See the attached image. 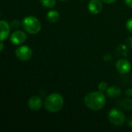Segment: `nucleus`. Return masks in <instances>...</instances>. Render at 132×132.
<instances>
[{"instance_id": "423d86ee", "label": "nucleus", "mask_w": 132, "mask_h": 132, "mask_svg": "<svg viewBox=\"0 0 132 132\" xmlns=\"http://www.w3.org/2000/svg\"><path fill=\"white\" fill-rule=\"evenodd\" d=\"M116 70L121 74H127L131 70V64L126 59H120L116 62Z\"/></svg>"}, {"instance_id": "b1692460", "label": "nucleus", "mask_w": 132, "mask_h": 132, "mask_svg": "<svg viewBox=\"0 0 132 132\" xmlns=\"http://www.w3.org/2000/svg\"><path fill=\"white\" fill-rule=\"evenodd\" d=\"M3 48H4L3 41H1V43H0V50H1V51H2V50H3Z\"/></svg>"}, {"instance_id": "2eb2a0df", "label": "nucleus", "mask_w": 132, "mask_h": 132, "mask_svg": "<svg viewBox=\"0 0 132 132\" xmlns=\"http://www.w3.org/2000/svg\"><path fill=\"white\" fill-rule=\"evenodd\" d=\"M108 88V83L105 82V81H101V82L98 84V89H99V90H101V91H102V92L106 91Z\"/></svg>"}, {"instance_id": "5701e85b", "label": "nucleus", "mask_w": 132, "mask_h": 132, "mask_svg": "<svg viewBox=\"0 0 132 132\" xmlns=\"http://www.w3.org/2000/svg\"><path fill=\"white\" fill-rule=\"evenodd\" d=\"M104 60L106 61H110V60H111V56L110 55H105L104 56Z\"/></svg>"}, {"instance_id": "dca6fc26", "label": "nucleus", "mask_w": 132, "mask_h": 132, "mask_svg": "<svg viewBox=\"0 0 132 132\" xmlns=\"http://www.w3.org/2000/svg\"><path fill=\"white\" fill-rule=\"evenodd\" d=\"M9 24H10L11 29H13L19 28V26H20V22H19V21L18 19H14V20H12Z\"/></svg>"}, {"instance_id": "20e7f679", "label": "nucleus", "mask_w": 132, "mask_h": 132, "mask_svg": "<svg viewBox=\"0 0 132 132\" xmlns=\"http://www.w3.org/2000/svg\"><path fill=\"white\" fill-rule=\"evenodd\" d=\"M108 120L110 123L114 126H122L126 121L124 113L118 108H112L108 112Z\"/></svg>"}, {"instance_id": "39448f33", "label": "nucleus", "mask_w": 132, "mask_h": 132, "mask_svg": "<svg viewBox=\"0 0 132 132\" xmlns=\"http://www.w3.org/2000/svg\"><path fill=\"white\" fill-rule=\"evenodd\" d=\"M15 56L21 61H28L32 56V50L28 46H20L15 50Z\"/></svg>"}, {"instance_id": "6ab92c4d", "label": "nucleus", "mask_w": 132, "mask_h": 132, "mask_svg": "<svg viewBox=\"0 0 132 132\" xmlns=\"http://www.w3.org/2000/svg\"><path fill=\"white\" fill-rule=\"evenodd\" d=\"M125 95L127 97H132V88H128L125 91Z\"/></svg>"}, {"instance_id": "9d476101", "label": "nucleus", "mask_w": 132, "mask_h": 132, "mask_svg": "<svg viewBox=\"0 0 132 132\" xmlns=\"http://www.w3.org/2000/svg\"><path fill=\"white\" fill-rule=\"evenodd\" d=\"M0 29H1V32H0L1 41H4L9 36L10 29H11L10 24H9L5 20L2 19L0 21Z\"/></svg>"}, {"instance_id": "412c9836", "label": "nucleus", "mask_w": 132, "mask_h": 132, "mask_svg": "<svg viewBox=\"0 0 132 132\" xmlns=\"http://www.w3.org/2000/svg\"><path fill=\"white\" fill-rule=\"evenodd\" d=\"M125 2L128 6H129L130 8L132 9V0H125Z\"/></svg>"}, {"instance_id": "0eeeda50", "label": "nucleus", "mask_w": 132, "mask_h": 132, "mask_svg": "<svg viewBox=\"0 0 132 132\" xmlns=\"http://www.w3.org/2000/svg\"><path fill=\"white\" fill-rule=\"evenodd\" d=\"M26 40V34L22 30H15L10 36V42L14 45L22 44Z\"/></svg>"}, {"instance_id": "f3484780", "label": "nucleus", "mask_w": 132, "mask_h": 132, "mask_svg": "<svg viewBox=\"0 0 132 132\" xmlns=\"http://www.w3.org/2000/svg\"><path fill=\"white\" fill-rule=\"evenodd\" d=\"M126 28L130 32L132 33V18L127 20V22H126Z\"/></svg>"}, {"instance_id": "f03ea898", "label": "nucleus", "mask_w": 132, "mask_h": 132, "mask_svg": "<svg viewBox=\"0 0 132 132\" xmlns=\"http://www.w3.org/2000/svg\"><path fill=\"white\" fill-rule=\"evenodd\" d=\"M64 104V99L59 93H53L48 95L44 101V107L46 111L51 113L60 111Z\"/></svg>"}, {"instance_id": "7ed1b4c3", "label": "nucleus", "mask_w": 132, "mask_h": 132, "mask_svg": "<svg viewBox=\"0 0 132 132\" xmlns=\"http://www.w3.org/2000/svg\"><path fill=\"white\" fill-rule=\"evenodd\" d=\"M22 26L26 32L32 35L37 34L41 30V22L37 18L32 15L25 17L22 21Z\"/></svg>"}, {"instance_id": "a211bd4d", "label": "nucleus", "mask_w": 132, "mask_h": 132, "mask_svg": "<svg viewBox=\"0 0 132 132\" xmlns=\"http://www.w3.org/2000/svg\"><path fill=\"white\" fill-rule=\"evenodd\" d=\"M126 45L130 47V48H132V36L131 37H128L126 40Z\"/></svg>"}, {"instance_id": "4468645a", "label": "nucleus", "mask_w": 132, "mask_h": 132, "mask_svg": "<svg viewBox=\"0 0 132 132\" xmlns=\"http://www.w3.org/2000/svg\"><path fill=\"white\" fill-rule=\"evenodd\" d=\"M39 1L44 7L48 9L53 8L56 4V0H39Z\"/></svg>"}, {"instance_id": "f8f14e48", "label": "nucleus", "mask_w": 132, "mask_h": 132, "mask_svg": "<svg viewBox=\"0 0 132 132\" xmlns=\"http://www.w3.org/2000/svg\"><path fill=\"white\" fill-rule=\"evenodd\" d=\"M118 107H119L121 109L127 110V111H131L132 110V99L130 97L125 98V99H121L118 101L117 102Z\"/></svg>"}, {"instance_id": "aec40b11", "label": "nucleus", "mask_w": 132, "mask_h": 132, "mask_svg": "<svg viewBox=\"0 0 132 132\" xmlns=\"http://www.w3.org/2000/svg\"><path fill=\"white\" fill-rule=\"evenodd\" d=\"M127 124H128V125L130 128H132V116L131 117H129V118L127 119Z\"/></svg>"}, {"instance_id": "6e6552de", "label": "nucleus", "mask_w": 132, "mask_h": 132, "mask_svg": "<svg viewBox=\"0 0 132 132\" xmlns=\"http://www.w3.org/2000/svg\"><path fill=\"white\" fill-rule=\"evenodd\" d=\"M28 106L32 111H39L43 106V100L39 96H32L28 101Z\"/></svg>"}, {"instance_id": "ddd939ff", "label": "nucleus", "mask_w": 132, "mask_h": 132, "mask_svg": "<svg viewBox=\"0 0 132 132\" xmlns=\"http://www.w3.org/2000/svg\"><path fill=\"white\" fill-rule=\"evenodd\" d=\"M60 19V13L56 10H50L46 14V19L52 23L56 22Z\"/></svg>"}, {"instance_id": "9b49d317", "label": "nucleus", "mask_w": 132, "mask_h": 132, "mask_svg": "<svg viewBox=\"0 0 132 132\" xmlns=\"http://www.w3.org/2000/svg\"><path fill=\"white\" fill-rule=\"evenodd\" d=\"M106 93H107V95L111 98H118L121 95L122 91H121V89L119 87H118V86H111V87H109L107 89Z\"/></svg>"}, {"instance_id": "f257e3e1", "label": "nucleus", "mask_w": 132, "mask_h": 132, "mask_svg": "<svg viewBox=\"0 0 132 132\" xmlns=\"http://www.w3.org/2000/svg\"><path fill=\"white\" fill-rule=\"evenodd\" d=\"M84 101L86 107L92 111H100L105 106L106 98L102 91L97 90L86 94Z\"/></svg>"}, {"instance_id": "1a4fd4ad", "label": "nucleus", "mask_w": 132, "mask_h": 132, "mask_svg": "<svg viewBox=\"0 0 132 132\" xmlns=\"http://www.w3.org/2000/svg\"><path fill=\"white\" fill-rule=\"evenodd\" d=\"M101 2V0H90L88 3L89 11L94 15L100 13L103 9V4Z\"/></svg>"}, {"instance_id": "393cba45", "label": "nucleus", "mask_w": 132, "mask_h": 132, "mask_svg": "<svg viewBox=\"0 0 132 132\" xmlns=\"http://www.w3.org/2000/svg\"><path fill=\"white\" fill-rule=\"evenodd\" d=\"M60 1H67V0H60Z\"/></svg>"}, {"instance_id": "4be33fe9", "label": "nucleus", "mask_w": 132, "mask_h": 132, "mask_svg": "<svg viewBox=\"0 0 132 132\" xmlns=\"http://www.w3.org/2000/svg\"><path fill=\"white\" fill-rule=\"evenodd\" d=\"M101 1L107 4H111V3H114V2H116V0H101Z\"/></svg>"}]
</instances>
